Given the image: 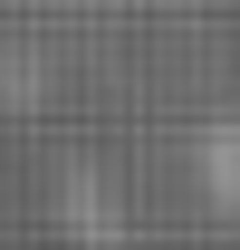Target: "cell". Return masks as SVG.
Returning a JSON list of instances; mask_svg holds the SVG:
<instances>
[{
    "mask_svg": "<svg viewBox=\"0 0 240 250\" xmlns=\"http://www.w3.org/2000/svg\"><path fill=\"white\" fill-rule=\"evenodd\" d=\"M202 192H211V212L240 231V87H231V106L202 125Z\"/></svg>",
    "mask_w": 240,
    "mask_h": 250,
    "instance_id": "obj_1",
    "label": "cell"
}]
</instances>
